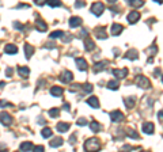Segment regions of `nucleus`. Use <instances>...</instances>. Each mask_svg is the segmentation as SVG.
Returning a JSON list of instances; mask_svg holds the SVG:
<instances>
[{
	"mask_svg": "<svg viewBox=\"0 0 163 152\" xmlns=\"http://www.w3.org/2000/svg\"><path fill=\"white\" fill-rule=\"evenodd\" d=\"M122 30H124V26H122V25L114 23V25L111 26V34H113V36H120Z\"/></svg>",
	"mask_w": 163,
	"mask_h": 152,
	"instance_id": "dca6fc26",
	"label": "nucleus"
},
{
	"mask_svg": "<svg viewBox=\"0 0 163 152\" xmlns=\"http://www.w3.org/2000/svg\"><path fill=\"white\" fill-rule=\"evenodd\" d=\"M46 3H48L50 7H60V5H61V1H60V0H48Z\"/></svg>",
	"mask_w": 163,
	"mask_h": 152,
	"instance_id": "2f4dec72",
	"label": "nucleus"
},
{
	"mask_svg": "<svg viewBox=\"0 0 163 152\" xmlns=\"http://www.w3.org/2000/svg\"><path fill=\"white\" fill-rule=\"evenodd\" d=\"M80 25H82V18H79V16H72L69 19V27H72V29L79 27Z\"/></svg>",
	"mask_w": 163,
	"mask_h": 152,
	"instance_id": "2eb2a0df",
	"label": "nucleus"
},
{
	"mask_svg": "<svg viewBox=\"0 0 163 152\" xmlns=\"http://www.w3.org/2000/svg\"><path fill=\"white\" fill-rule=\"evenodd\" d=\"M21 151H31L33 149V144L30 141H25V143L21 144V147H19Z\"/></svg>",
	"mask_w": 163,
	"mask_h": 152,
	"instance_id": "bb28decb",
	"label": "nucleus"
},
{
	"mask_svg": "<svg viewBox=\"0 0 163 152\" xmlns=\"http://www.w3.org/2000/svg\"><path fill=\"white\" fill-rule=\"evenodd\" d=\"M106 67H107V61H99V63L94 64L93 69H94V72H95V73H98V72L103 71V69H105Z\"/></svg>",
	"mask_w": 163,
	"mask_h": 152,
	"instance_id": "f8f14e48",
	"label": "nucleus"
},
{
	"mask_svg": "<svg viewBox=\"0 0 163 152\" xmlns=\"http://www.w3.org/2000/svg\"><path fill=\"white\" fill-rule=\"evenodd\" d=\"M6 106H12V105L8 103L7 101H0V107H6Z\"/></svg>",
	"mask_w": 163,
	"mask_h": 152,
	"instance_id": "58836bf2",
	"label": "nucleus"
},
{
	"mask_svg": "<svg viewBox=\"0 0 163 152\" xmlns=\"http://www.w3.org/2000/svg\"><path fill=\"white\" fill-rule=\"evenodd\" d=\"M124 57L127 58V60H137V57H139V54H137V50L136 49H129L127 53H125V56Z\"/></svg>",
	"mask_w": 163,
	"mask_h": 152,
	"instance_id": "ddd939ff",
	"label": "nucleus"
},
{
	"mask_svg": "<svg viewBox=\"0 0 163 152\" xmlns=\"http://www.w3.org/2000/svg\"><path fill=\"white\" fill-rule=\"evenodd\" d=\"M41 134H42V137H45V139H49L52 136V129L50 128H44L42 132H41Z\"/></svg>",
	"mask_w": 163,
	"mask_h": 152,
	"instance_id": "c85d7f7f",
	"label": "nucleus"
},
{
	"mask_svg": "<svg viewBox=\"0 0 163 152\" xmlns=\"http://www.w3.org/2000/svg\"><path fill=\"white\" fill-rule=\"evenodd\" d=\"M31 151H44V147H42V145H37V147H33V149H31Z\"/></svg>",
	"mask_w": 163,
	"mask_h": 152,
	"instance_id": "79ce46f5",
	"label": "nucleus"
},
{
	"mask_svg": "<svg viewBox=\"0 0 163 152\" xmlns=\"http://www.w3.org/2000/svg\"><path fill=\"white\" fill-rule=\"evenodd\" d=\"M162 81H163V76H162Z\"/></svg>",
	"mask_w": 163,
	"mask_h": 152,
	"instance_id": "603ef678",
	"label": "nucleus"
},
{
	"mask_svg": "<svg viewBox=\"0 0 163 152\" xmlns=\"http://www.w3.org/2000/svg\"><path fill=\"white\" fill-rule=\"evenodd\" d=\"M103 11H105V5H103V3H101V1H97V3H94V4L91 5V12H93L95 16H101L102 14H103Z\"/></svg>",
	"mask_w": 163,
	"mask_h": 152,
	"instance_id": "f03ea898",
	"label": "nucleus"
},
{
	"mask_svg": "<svg viewBox=\"0 0 163 152\" xmlns=\"http://www.w3.org/2000/svg\"><path fill=\"white\" fill-rule=\"evenodd\" d=\"M128 22L131 23V25H133V23H136L139 19H140V14L137 12V11H132V12L128 14Z\"/></svg>",
	"mask_w": 163,
	"mask_h": 152,
	"instance_id": "1a4fd4ad",
	"label": "nucleus"
},
{
	"mask_svg": "<svg viewBox=\"0 0 163 152\" xmlns=\"http://www.w3.org/2000/svg\"><path fill=\"white\" fill-rule=\"evenodd\" d=\"M129 4L132 7H135V8H139V7H141L144 4V1L143 0H129Z\"/></svg>",
	"mask_w": 163,
	"mask_h": 152,
	"instance_id": "cd10ccee",
	"label": "nucleus"
},
{
	"mask_svg": "<svg viewBox=\"0 0 163 152\" xmlns=\"http://www.w3.org/2000/svg\"><path fill=\"white\" fill-rule=\"evenodd\" d=\"M136 83L139 87H141V88H150L151 87V83L150 80L147 79L146 76H143V75H139L136 77Z\"/></svg>",
	"mask_w": 163,
	"mask_h": 152,
	"instance_id": "7ed1b4c3",
	"label": "nucleus"
},
{
	"mask_svg": "<svg viewBox=\"0 0 163 152\" xmlns=\"http://www.w3.org/2000/svg\"><path fill=\"white\" fill-rule=\"evenodd\" d=\"M35 26H37V29L40 30V31H46V29H48V26H46V23L44 22V21H41V19H37V22H35Z\"/></svg>",
	"mask_w": 163,
	"mask_h": 152,
	"instance_id": "412c9836",
	"label": "nucleus"
},
{
	"mask_svg": "<svg viewBox=\"0 0 163 152\" xmlns=\"http://www.w3.org/2000/svg\"><path fill=\"white\" fill-rule=\"evenodd\" d=\"M63 36H64V33L57 30V31H53L52 34H50V38H60V37H63Z\"/></svg>",
	"mask_w": 163,
	"mask_h": 152,
	"instance_id": "f704fd0d",
	"label": "nucleus"
},
{
	"mask_svg": "<svg viewBox=\"0 0 163 152\" xmlns=\"http://www.w3.org/2000/svg\"><path fill=\"white\" fill-rule=\"evenodd\" d=\"M101 148V143L98 141V139H88L84 143V149L86 151H98Z\"/></svg>",
	"mask_w": 163,
	"mask_h": 152,
	"instance_id": "f257e3e1",
	"label": "nucleus"
},
{
	"mask_svg": "<svg viewBox=\"0 0 163 152\" xmlns=\"http://www.w3.org/2000/svg\"><path fill=\"white\" fill-rule=\"evenodd\" d=\"M60 80L63 83H71V81L74 80V73L71 71H64L63 75H60Z\"/></svg>",
	"mask_w": 163,
	"mask_h": 152,
	"instance_id": "39448f33",
	"label": "nucleus"
},
{
	"mask_svg": "<svg viewBox=\"0 0 163 152\" xmlns=\"http://www.w3.org/2000/svg\"><path fill=\"white\" fill-rule=\"evenodd\" d=\"M94 34H95L97 38H99V40H106V38H107V34L105 33V27H97L95 31H94Z\"/></svg>",
	"mask_w": 163,
	"mask_h": 152,
	"instance_id": "9d476101",
	"label": "nucleus"
},
{
	"mask_svg": "<svg viewBox=\"0 0 163 152\" xmlns=\"http://www.w3.org/2000/svg\"><path fill=\"white\" fill-rule=\"evenodd\" d=\"M110 118L113 122H121L124 120V114L120 110H114V112L110 113Z\"/></svg>",
	"mask_w": 163,
	"mask_h": 152,
	"instance_id": "423d86ee",
	"label": "nucleus"
},
{
	"mask_svg": "<svg viewBox=\"0 0 163 152\" xmlns=\"http://www.w3.org/2000/svg\"><path fill=\"white\" fill-rule=\"evenodd\" d=\"M90 128H91V130L93 132H95V133H98V132H101L102 129V125L99 124V122H97V121H93L91 124H90Z\"/></svg>",
	"mask_w": 163,
	"mask_h": 152,
	"instance_id": "b1692460",
	"label": "nucleus"
},
{
	"mask_svg": "<svg viewBox=\"0 0 163 152\" xmlns=\"http://www.w3.org/2000/svg\"><path fill=\"white\" fill-rule=\"evenodd\" d=\"M75 63H76V67H78V69H79V71H87L88 64H87V61H86L84 58H80V57L76 58Z\"/></svg>",
	"mask_w": 163,
	"mask_h": 152,
	"instance_id": "0eeeda50",
	"label": "nucleus"
},
{
	"mask_svg": "<svg viewBox=\"0 0 163 152\" xmlns=\"http://www.w3.org/2000/svg\"><path fill=\"white\" fill-rule=\"evenodd\" d=\"M84 48H86V50H87V52H91V50L95 48V44H94L90 38H87V40L84 41Z\"/></svg>",
	"mask_w": 163,
	"mask_h": 152,
	"instance_id": "393cba45",
	"label": "nucleus"
},
{
	"mask_svg": "<svg viewBox=\"0 0 163 152\" xmlns=\"http://www.w3.org/2000/svg\"><path fill=\"white\" fill-rule=\"evenodd\" d=\"M124 102L127 105V107L132 109L133 106H135V103H136V98H135V97H127V98L124 99Z\"/></svg>",
	"mask_w": 163,
	"mask_h": 152,
	"instance_id": "aec40b11",
	"label": "nucleus"
},
{
	"mask_svg": "<svg viewBox=\"0 0 163 152\" xmlns=\"http://www.w3.org/2000/svg\"><path fill=\"white\" fill-rule=\"evenodd\" d=\"M14 27H15V29H18V30H22V29H23V25H21L19 22H15V23H14Z\"/></svg>",
	"mask_w": 163,
	"mask_h": 152,
	"instance_id": "a19ab883",
	"label": "nucleus"
},
{
	"mask_svg": "<svg viewBox=\"0 0 163 152\" xmlns=\"http://www.w3.org/2000/svg\"><path fill=\"white\" fill-rule=\"evenodd\" d=\"M76 8H82V7H84L86 5V3H84L83 0H76Z\"/></svg>",
	"mask_w": 163,
	"mask_h": 152,
	"instance_id": "4c0bfd02",
	"label": "nucleus"
},
{
	"mask_svg": "<svg viewBox=\"0 0 163 152\" xmlns=\"http://www.w3.org/2000/svg\"><path fill=\"white\" fill-rule=\"evenodd\" d=\"M25 52H26V58H30L31 56H33V53H34V48L31 46L30 44H26L25 45Z\"/></svg>",
	"mask_w": 163,
	"mask_h": 152,
	"instance_id": "5701e85b",
	"label": "nucleus"
},
{
	"mask_svg": "<svg viewBox=\"0 0 163 152\" xmlns=\"http://www.w3.org/2000/svg\"><path fill=\"white\" fill-rule=\"evenodd\" d=\"M4 87V81H0V88H3Z\"/></svg>",
	"mask_w": 163,
	"mask_h": 152,
	"instance_id": "09e8293b",
	"label": "nucleus"
},
{
	"mask_svg": "<svg viewBox=\"0 0 163 152\" xmlns=\"http://www.w3.org/2000/svg\"><path fill=\"white\" fill-rule=\"evenodd\" d=\"M76 124H78L79 126H86L87 125V120H86V118H79Z\"/></svg>",
	"mask_w": 163,
	"mask_h": 152,
	"instance_id": "e433bc0d",
	"label": "nucleus"
},
{
	"mask_svg": "<svg viewBox=\"0 0 163 152\" xmlns=\"http://www.w3.org/2000/svg\"><path fill=\"white\" fill-rule=\"evenodd\" d=\"M63 92H64V91H63V88L60 86H53L52 88H50V95H52V97H56V98H57V97H61Z\"/></svg>",
	"mask_w": 163,
	"mask_h": 152,
	"instance_id": "9b49d317",
	"label": "nucleus"
},
{
	"mask_svg": "<svg viewBox=\"0 0 163 152\" xmlns=\"http://www.w3.org/2000/svg\"><path fill=\"white\" fill-rule=\"evenodd\" d=\"M87 34H88V33H87V30H82V33H80L79 36H80V37H86V36H87Z\"/></svg>",
	"mask_w": 163,
	"mask_h": 152,
	"instance_id": "c03bdc74",
	"label": "nucleus"
},
{
	"mask_svg": "<svg viewBox=\"0 0 163 152\" xmlns=\"http://www.w3.org/2000/svg\"><path fill=\"white\" fill-rule=\"evenodd\" d=\"M0 122H1L4 126H10L11 124H12V117L6 112L0 113Z\"/></svg>",
	"mask_w": 163,
	"mask_h": 152,
	"instance_id": "20e7f679",
	"label": "nucleus"
},
{
	"mask_svg": "<svg viewBox=\"0 0 163 152\" xmlns=\"http://www.w3.org/2000/svg\"><path fill=\"white\" fill-rule=\"evenodd\" d=\"M4 52L7 54H15V53H18V48L15 46V45H12V44H8V45H6Z\"/></svg>",
	"mask_w": 163,
	"mask_h": 152,
	"instance_id": "a211bd4d",
	"label": "nucleus"
},
{
	"mask_svg": "<svg viewBox=\"0 0 163 152\" xmlns=\"http://www.w3.org/2000/svg\"><path fill=\"white\" fill-rule=\"evenodd\" d=\"M154 1H156V3H159V4H162L163 0H154Z\"/></svg>",
	"mask_w": 163,
	"mask_h": 152,
	"instance_id": "8fccbe9b",
	"label": "nucleus"
},
{
	"mask_svg": "<svg viewBox=\"0 0 163 152\" xmlns=\"http://www.w3.org/2000/svg\"><path fill=\"white\" fill-rule=\"evenodd\" d=\"M156 52H158V48H156L155 45H152V46H151L150 49L147 50V53H148V54H151V56H154V54L156 53Z\"/></svg>",
	"mask_w": 163,
	"mask_h": 152,
	"instance_id": "c9c22d12",
	"label": "nucleus"
},
{
	"mask_svg": "<svg viewBox=\"0 0 163 152\" xmlns=\"http://www.w3.org/2000/svg\"><path fill=\"white\" fill-rule=\"evenodd\" d=\"M87 103L91 106V107H94V109L99 107V101H98L97 97H91V98H88L87 99Z\"/></svg>",
	"mask_w": 163,
	"mask_h": 152,
	"instance_id": "6ab92c4d",
	"label": "nucleus"
},
{
	"mask_svg": "<svg viewBox=\"0 0 163 152\" xmlns=\"http://www.w3.org/2000/svg\"><path fill=\"white\" fill-rule=\"evenodd\" d=\"M69 124L68 122H58L57 124V130L58 132H61V133H64V132H67V130L69 129Z\"/></svg>",
	"mask_w": 163,
	"mask_h": 152,
	"instance_id": "4be33fe9",
	"label": "nucleus"
},
{
	"mask_svg": "<svg viewBox=\"0 0 163 152\" xmlns=\"http://www.w3.org/2000/svg\"><path fill=\"white\" fill-rule=\"evenodd\" d=\"M63 144V139L61 137H56V139H53L50 143H49V145L52 148H57V147H60Z\"/></svg>",
	"mask_w": 163,
	"mask_h": 152,
	"instance_id": "a878e982",
	"label": "nucleus"
},
{
	"mask_svg": "<svg viewBox=\"0 0 163 152\" xmlns=\"http://www.w3.org/2000/svg\"><path fill=\"white\" fill-rule=\"evenodd\" d=\"M58 114H60V109L58 107H52L49 110V116L52 117V118H56Z\"/></svg>",
	"mask_w": 163,
	"mask_h": 152,
	"instance_id": "c756f323",
	"label": "nucleus"
},
{
	"mask_svg": "<svg viewBox=\"0 0 163 152\" xmlns=\"http://www.w3.org/2000/svg\"><path fill=\"white\" fill-rule=\"evenodd\" d=\"M11 73H12V69H11V68H7V76H12Z\"/></svg>",
	"mask_w": 163,
	"mask_h": 152,
	"instance_id": "49530a36",
	"label": "nucleus"
},
{
	"mask_svg": "<svg viewBox=\"0 0 163 152\" xmlns=\"http://www.w3.org/2000/svg\"><path fill=\"white\" fill-rule=\"evenodd\" d=\"M127 134H128L129 137H132V139H139V134H137V132H135V130H132V129L127 130Z\"/></svg>",
	"mask_w": 163,
	"mask_h": 152,
	"instance_id": "72a5a7b5",
	"label": "nucleus"
},
{
	"mask_svg": "<svg viewBox=\"0 0 163 152\" xmlns=\"http://www.w3.org/2000/svg\"><path fill=\"white\" fill-rule=\"evenodd\" d=\"M46 1L48 0H34V3L37 5H44V4H46Z\"/></svg>",
	"mask_w": 163,
	"mask_h": 152,
	"instance_id": "ea45409f",
	"label": "nucleus"
},
{
	"mask_svg": "<svg viewBox=\"0 0 163 152\" xmlns=\"http://www.w3.org/2000/svg\"><path fill=\"white\" fill-rule=\"evenodd\" d=\"M107 1H109V3H116L117 0H107Z\"/></svg>",
	"mask_w": 163,
	"mask_h": 152,
	"instance_id": "3c124183",
	"label": "nucleus"
},
{
	"mask_svg": "<svg viewBox=\"0 0 163 152\" xmlns=\"http://www.w3.org/2000/svg\"><path fill=\"white\" fill-rule=\"evenodd\" d=\"M111 73H113L117 79H124L125 76L128 75V69H127V68H122V69H113Z\"/></svg>",
	"mask_w": 163,
	"mask_h": 152,
	"instance_id": "6e6552de",
	"label": "nucleus"
},
{
	"mask_svg": "<svg viewBox=\"0 0 163 152\" xmlns=\"http://www.w3.org/2000/svg\"><path fill=\"white\" fill-rule=\"evenodd\" d=\"M18 73H19V76H21V77L26 79V77H29L30 69H29L27 67H19V68H18Z\"/></svg>",
	"mask_w": 163,
	"mask_h": 152,
	"instance_id": "f3484780",
	"label": "nucleus"
},
{
	"mask_svg": "<svg viewBox=\"0 0 163 152\" xmlns=\"http://www.w3.org/2000/svg\"><path fill=\"white\" fill-rule=\"evenodd\" d=\"M63 109H64V110H67V112H69V105H68V103H64Z\"/></svg>",
	"mask_w": 163,
	"mask_h": 152,
	"instance_id": "a18cd8bd",
	"label": "nucleus"
},
{
	"mask_svg": "<svg viewBox=\"0 0 163 152\" xmlns=\"http://www.w3.org/2000/svg\"><path fill=\"white\" fill-rule=\"evenodd\" d=\"M158 118H159L160 121H163V110H160V112L158 113Z\"/></svg>",
	"mask_w": 163,
	"mask_h": 152,
	"instance_id": "37998d69",
	"label": "nucleus"
},
{
	"mask_svg": "<svg viewBox=\"0 0 163 152\" xmlns=\"http://www.w3.org/2000/svg\"><path fill=\"white\" fill-rule=\"evenodd\" d=\"M154 124L152 122H146V124H143V132L147 134H152L154 133Z\"/></svg>",
	"mask_w": 163,
	"mask_h": 152,
	"instance_id": "4468645a",
	"label": "nucleus"
},
{
	"mask_svg": "<svg viewBox=\"0 0 163 152\" xmlns=\"http://www.w3.org/2000/svg\"><path fill=\"white\" fill-rule=\"evenodd\" d=\"M46 48H49V49H53V48H54V44H46Z\"/></svg>",
	"mask_w": 163,
	"mask_h": 152,
	"instance_id": "de8ad7c7",
	"label": "nucleus"
},
{
	"mask_svg": "<svg viewBox=\"0 0 163 152\" xmlns=\"http://www.w3.org/2000/svg\"><path fill=\"white\" fill-rule=\"evenodd\" d=\"M80 88L83 90L84 92H91V91H93V86H91V84H88V83H86V84L80 86Z\"/></svg>",
	"mask_w": 163,
	"mask_h": 152,
	"instance_id": "473e14b6",
	"label": "nucleus"
},
{
	"mask_svg": "<svg viewBox=\"0 0 163 152\" xmlns=\"http://www.w3.org/2000/svg\"><path fill=\"white\" fill-rule=\"evenodd\" d=\"M118 81L116 80H110L109 83H107V88L109 90H118Z\"/></svg>",
	"mask_w": 163,
	"mask_h": 152,
	"instance_id": "7c9ffc66",
	"label": "nucleus"
}]
</instances>
